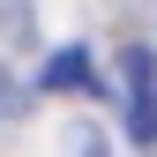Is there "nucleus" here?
Returning a JSON list of instances; mask_svg holds the SVG:
<instances>
[{"label":"nucleus","instance_id":"nucleus-1","mask_svg":"<svg viewBox=\"0 0 157 157\" xmlns=\"http://www.w3.org/2000/svg\"><path fill=\"white\" fill-rule=\"evenodd\" d=\"M127 127L135 142H157V75L142 52H127Z\"/></svg>","mask_w":157,"mask_h":157},{"label":"nucleus","instance_id":"nucleus-2","mask_svg":"<svg viewBox=\"0 0 157 157\" xmlns=\"http://www.w3.org/2000/svg\"><path fill=\"white\" fill-rule=\"evenodd\" d=\"M82 75H90V60H82V52H60V60L45 67V82H82Z\"/></svg>","mask_w":157,"mask_h":157}]
</instances>
